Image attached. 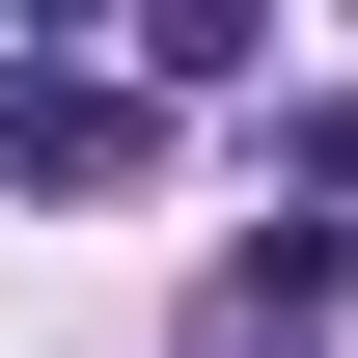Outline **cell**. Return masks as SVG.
I'll return each mask as SVG.
<instances>
[{
    "mask_svg": "<svg viewBox=\"0 0 358 358\" xmlns=\"http://www.w3.org/2000/svg\"><path fill=\"white\" fill-rule=\"evenodd\" d=\"M275 166H303V221H358V83H303V110H275Z\"/></svg>",
    "mask_w": 358,
    "mask_h": 358,
    "instance_id": "2",
    "label": "cell"
},
{
    "mask_svg": "<svg viewBox=\"0 0 358 358\" xmlns=\"http://www.w3.org/2000/svg\"><path fill=\"white\" fill-rule=\"evenodd\" d=\"M138 138H166L138 83H55V55L0 83V166H28V193H138Z\"/></svg>",
    "mask_w": 358,
    "mask_h": 358,
    "instance_id": "1",
    "label": "cell"
},
{
    "mask_svg": "<svg viewBox=\"0 0 358 358\" xmlns=\"http://www.w3.org/2000/svg\"><path fill=\"white\" fill-rule=\"evenodd\" d=\"M193 358H303V331H193Z\"/></svg>",
    "mask_w": 358,
    "mask_h": 358,
    "instance_id": "3",
    "label": "cell"
}]
</instances>
